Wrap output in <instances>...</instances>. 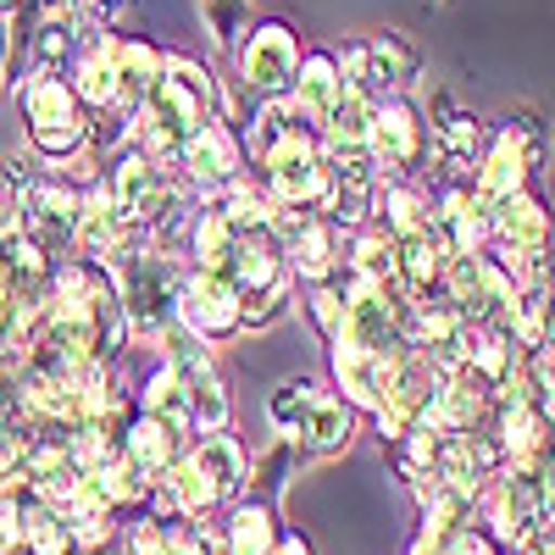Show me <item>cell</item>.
<instances>
[{
  "label": "cell",
  "instance_id": "obj_1",
  "mask_svg": "<svg viewBox=\"0 0 555 555\" xmlns=\"http://www.w3.org/2000/svg\"><path fill=\"white\" fill-rule=\"evenodd\" d=\"M272 423L284 428V434H295L317 455H328V450H339L350 439L345 400H334L328 389H317L311 378H295V384H284V389L272 395Z\"/></svg>",
  "mask_w": 555,
  "mask_h": 555
},
{
  "label": "cell",
  "instance_id": "obj_2",
  "mask_svg": "<svg viewBox=\"0 0 555 555\" xmlns=\"http://www.w3.org/2000/svg\"><path fill=\"white\" fill-rule=\"evenodd\" d=\"M23 117L28 133L44 156H62L83 139V117H78V95L56 78V73H28L23 78Z\"/></svg>",
  "mask_w": 555,
  "mask_h": 555
},
{
  "label": "cell",
  "instance_id": "obj_3",
  "mask_svg": "<svg viewBox=\"0 0 555 555\" xmlns=\"http://www.w3.org/2000/svg\"><path fill=\"white\" fill-rule=\"evenodd\" d=\"M366 156L389 172H416L428 156V122L411 112V101H384L366 117Z\"/></svg>",
  "mask_w": 555,
  "mask_h": 555
},
{
  "label": "cell",
  "instance_id": "obj_4",
  "mask_svg": "<svg viewBox=\"0 0 555 555\" xmlns=\"http://www.w3.org/2000/svg\"><path fill=\"white\" fill-rule=\"evenodd\" d=\"M295 73H300V44H295V28L284 23H261L250 28V44L240 56V78L256 89V95H284L295 89Z\"/></svg>",
  "mask_w": 555,
  "mask_h": 555
},
{
  "label": "cell",
  "instance_id": "obj_5",
  "mask_svg": "<svg viewBox=\"0 0 555 555\" xmlns=\"http://www.w3.org/2000/svg\"><path fill=\"white\" fill-rule=\"evenodd\" d=\"M178 317L190 322L201 339H228V334L245 322V300H240V289L228 284L222 272H201V278H190V284H183Z\"/></svg>",
  "mask_w": 555,
  "mask_h": 555
},
{
  "label": "cell",
  "instance_id": "obj_6",
  "mask_svg": "<svg viewBox=\"0 0 555 555\" xmlns=\"http://www.w3.org/2000/svg\"><path fill=\"white\" fill-rule=\"evenodd\" d=\"M23 228L39 250H62L67 240H78V195L67 183H34L23 190Z\"/></svg>",
  "mask_w": 555,
  "mask_h": 555
},
{
  "label": "cell",
  "instance_id": "obj_7",
  "mask_svg": "<svg viewBox=\"0 0 555 555\" xmlns=\"http://www.w3.org/2000/svg\"><path fill=\"white\" fill-rule=\"evenodd\" d=\"M489 206H494V211H489V234H494L500 256L544 250V240H550V217H544V206H539L533 195L512 190V195H500V201H489Z\"/></svg>",
  "mask_w": 555,
  "mask_h": 555
},
{
  "label": "cell",
  "instance_id": "obj_8",
  "mask_svg": "<svg viewBox=\"0 0 555 555\" xmlns=\"http://www.w3.org/2000/svg\"><path fill=\"white\" fill-rule=\"evenodd\" d=\"M167 295H172V267L162 256H128L122 261V300L145 328L167 322Z\"/></svg>",
  "mask_w": 555,
  "mask_h": 555
},
{
  "label": "cell",
  "instance_id": "obj_9",
  "mask_svg": "<svg viewBox=\"0 0 555 555\" xmlns=\"http://www.w3.org/2000/svg\"><path fill=\"white\" fill-rule=\"evenodd\" d=\"M183 167H190L195 178H206V183H222V178H234V167H240V145H234V133H228L222 122H201L190 139H183Z\"/></svg>",
  "mask_w": 555,
  "mask_h": 555
},
{
  "label": "cell",
  "instance_id": "obj_10",
  "mask_svg": "<svg viewBox=\"0 0 555 555\" xmlns=\"http://www.w3.org/2000/svg\"><path fill=\"white\" fill-rule=\"evenodd\" d=\"M339 95H345V78L334 73V56H311L306 62V78L295 89V112L311 117V122H328L334 106H339Z\"/></svg>",
  "mask_w": 555,
  "mask_h": 555
},
{
  "label": "cell",
  "instance_id": "obj_11",
  "mask_svg": "<svg viewBox=\"0 0 555 555\" xmlns=\"http://www.w3.org/2000/svg\"><path fill=\"white\" fill-rule=\"evenodd\" d=\"M190 467L211 483V494H228V489H240V478H245V455H240V444L234 439H206L201 450H195V461Z\"/></svg>",
  "mask_w": 555,
  "mask_h": 555
},
{
  "label": "cell",
  "instance_id": "obj_12",
  "mask_svg": "<svg viewBox=\"0 0 555 555\" xmlns=\"http://www.w3.org/2000/svg\"><path fill=\"white\" fill-rule=\"evenodd\" d=\"M128 461H133V473H139V478L167 473V461H172V434H167L162 416H145V423L128 434Z\"/></svg>",
  "mask_w": 555,
  "mask_h": 555
},
{
  "label": "cell",
  "instance_id": "obj_13",
  "mask_svg": "<svg viewBox=\"0 0 555 555\" xmlns=\"http://www.w3.org/2000/svg\"><path fill=\"white\" fill-rule=\"evenodd\" d=\"M228 555H272V517L267 505H245L228 528Z\"/></svg>",
  "mask_w": 555,
  "mask_h": 555
},
{
  "label": "cell",
  "instance_id": "obj_14",
  "mask_svg": "<svg viewBox=\"0 0 555 555\" xmlns=\"http://www.w3.org/2000/svg\"><path fill=\"white\" fill-rule=\"evenodd\" d=\"M295 267H300L306 278H328V272H334L328 228H322V222H300V234H295Z\"/></svg>",
  "mask_w": 555,
  "mask_h": 555
},
{
  "label": "cell",
  "instance_id": "obj_15",
  "mask_svg": "<svg viewBox=\"0 0 555 555\" xmlns=\"http://www.w3.org/2000/svg\"><path fill=\"white\" fill-rule=\"evenodd\" d=\"M384 217L395 222V234L405 240V234H416V228H428V217H423V201H416L405 183H395V190L384 195Z\"/></svg>",
  "mask_w": 555,
  "mask_h": 555
},
{
  "label": "cell",
  "instance_id": "obj_16",
  "mask_svg": "<svg viewBox=\"0 0 555 555\" xmlns=\"http://www.w3.org/2000/svg\"><path fill=\"white\" fill-rule=\"evenodd\" d=\"M206 7V23L217 34V44H234L240 39V23H245V0H201Z\"/></svg>",
  "mask_w": 555,
  "mask_h": 555
},
{
  "label": "cell",
  "instance_id": "obj_17",
  "mask_svg": "<svg viewBox=\"0 0 555 555\" xmlns=\"http://www.w3.org/2000/svg\"><path fill=\"white\" fill-rule=\"evenodd\" d=\"M539 345H550V356H555V267L539 289Z\"/></svg>",
  "mask_w": 555,
  "mask_h": 555
},
{
  "label": "cell",
  "instance_id": "obj_18",
  "mask_svg": "<svg viewBox=\"0 0 555 555\" xmlns=\"http://www.w3.org/2000/svg\"><path fill=\"white\" fill-rule=\"evenodd\" d=\"M444 555H494V544H489V539H478V533H461Z\"/></svg>",
  "mask_w": 555,
  "mask_h": 555
},
{
  "label": "cell",
  "instance_id": "obj_19",
  "mask_svg": "<svg viewBox=\"0 0 555 555\" xmlns=\"http://www.w3.org/2000/svg\"><path fill=\"white\" fill-rule=\"evenodd\" d=\"M7 51H12V34H7V17H0V67H7Z\"/></svg>",
  "mask_w": 555,
  "mask_h": 555
},
{
  "label": "cell",
  "instance_id": "obj_20",
  "mask_svg": "<svg viewBox=\"0 0 555 555\" xmlns=\"http://www.w3.org/2000/svg\"><path fill=\"white\" fill-rule=\"evenodd\" d=\"M284 555H311V550H306V539H284Z\"/></svg>",
  "mask_w": 555,
  "mask_h": 555
},
{
  "label": "cell",
  "instance_id": "obj_21",
  "mask_svg": "<svg viewBox=\"0 0 555 555\" xmlns=\"http://www.w3.org/2000/svg\"><path fill=\"white\" fill-rule=\"evenodd\" d=\"M7 284H12V272H7V261H0V306H7Z\"/></svg>",
  "mask_w": 555,
  "mask_h": 555
},
{
  "label": "cell",
  "instance_id": "obj_22",
  "mask_svg": "<svg viewBox=\"0 0 555 555\" xmlns=\"http://www.w3.org/2000/svg\"><path fill=\"white\" fill-rule=\"evenodd\" d=\"M7 7H12V0H0V12H7Z\"/></svg>",
  "mask_w": 555,
  "mask_h": 555
}]
</instances>
